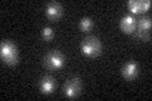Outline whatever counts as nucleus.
<instances>
[{
	"mask_svg": "<svg viewBox=\"0 0 152 101\" xmlns=\"http://www.w3.org/2000/svg\"><path fill=\"white\" fill-rule=\"evenodd\" d=\"M81 51L84 54H86L89 57H95L100 53L102 43L96 37H88L81 43Z\"/></svg>",
	"mask_w": 152,
	"mask_h": 101,
	"instance_id": "nucleus-1",
	"label": "nucleus"
},
{
	"mask_svg": "<svg viewBox=\"0 0 152 101\" xmlns=\"http://www.w3.org/2000/svg\"><path fill=\"white\" fill-rule=\"evenodd\" d=\"M43 63L47 68L50 70H57L61 68L65 63V57L64 54L58 51H52L50 53H47L43 58Z\"/></svg>",
	"mask_w": 152,
	"mask_h": 101,
	"instance_id": "nucleus-2",
	"label": "nucleus"
},
{
	"mask_svg": "<svg viewBox=\"0 0 152 101\" xmlns=\"http://www.w3.org/2000/svg\"><path fill=\"white\" fill-rule=\"evenodd\" d=\"M1 57L3 60L9 65H15L18 62V51L12 42H3L1 43Z\"/></svg>",
	"mask_w": 152,
	"mask_h": 101,
	"instance_id": "nucleus-3",
	"label": "nucleus"
},
{
	"mask_svg": "<svg viewBox=\"0 0 152 101\" xmlns=\"http://www.w3.org/2000/svg\"><path fill=\"white\" fill-rule=\"evenodd\" d=\"M64 91L67 97H75V96H77L80 94V91H81V82H80V80L77 77L69 80L65 84Z\"/></svg>",
	"mask_w": 152,
	"mask_h": 101,
	"instance_id": "nucleus-4",
	"label": "nucleus"
},
{
	"mask_svg": "<svg viewBox=\"0 0 152 101\" xmlns=\"http://www.w3.org/2000/svg\"><path fill=\"white\" fill-rule=\"evenodd\" d=\"M138 65L134 63V62H128L123 66L122 68V75L123 77L126 80H133L137 77V75H138Z\"/></svg>",
	"mask_w": 152,
	"mask_h": 101,
	"instance_id": "nucleus-5",
	"label": "nucleus"
},
{
	"mask_svg": "<svg viewBox=\"0 0 152 101\" xmlns=\"http://www.w3.org/2000/svg\"><path fill=\"white\" fill-rule=\"evenodd\" d=\"M136 25L137 20L131 14H127L121 19V29L126 33H132L133 31H136Z\"/></svg>",
	"mask_w": 152,
	"mask_h": 101,
	"instance_id": "nucleus-6",
	"label": "nucleus"
},
{
	"mask_svg": "<svg viewBox=\"0 0 152 101\" xmlns=\"http://www.w3.org/2000/svg\"><path fill=\"white\" fill-rule=\"evenodd\" d=\"M46 14L50 19H58L62 15V7L58 3H48L46 7Z\"/></svg>",
	"mask_w": 152,
	"mask_h": 101,
	"instance_id": "nucleus-7",
	"label": "nucleus"
},
{
	"mask_svg": "<svg viewBox=\"0 0 152 101\" xmlns=\"http://www.w3.org/2000/svg\"><path fill=\"white\" fill-rule=\"evenodd\" d=\"M55 86L56 82L51 76H46V77H43L39 81V89L43 94H51L55 90Z\"/></svg>",
	"mask_w": 152,
	"mask_h": 101,
	"instance_id": "nucleus-8",
	"label": "nucleus"
},
{
	"mask_svg": "<svg viewBox=\"0 0 152 101\" xmlns=\"http://www.w3.org/2000/svg\"><path fill=\"white\" fill-rule=\"evenodd\" d=\"M151 18L150 17H142L138 23H137V29L138 31H145V32H150L151 29Z\"/></svg>",
	"mask_w": 152,
	"mask_h": 101,
	"instance_id": "nucleus-9",
	"label": "nucleus"
},
{
	"mask_svg": "<svg viewBox=\"0 0 152 101\" xmlns=\"http://www.w3.org/2000/svg\"><path fill=\"white\" fill-rule=\"evenodd\" d=\"M93 25H94V23H93V20L90 18H83L81 20H80V24H79V27H80V29H81L83 32H89L90 29L93 28Z\"/></svg>",
	"mask_w": 152,
	"mask_h": 101,
	"instance_id": "nucleus-10",
	"label": "nucleus"
},
{
	"mask_svg": "<svg viewBox=\"0 0 152 101\" xmlns=\"http://www.w3.org/2000/svg\"><path fill=\"white\" fill-rule=\"evenodd\" d=\"M138 7H140V12H147L151 7V1L150 0H140Z\"/></svg>",
	"mask_w": 152,
	"mask_h": 101,
	"instance_id": "nucleus-11",
	"label": "nucleus"
},
{
	"mask_svg": "<svg viewBox=\"0 0 152 101\" xmlns=\"http://www.w3.org/2000/svg\"><path fill=\"white\" fill-rule=\"evenodd\" d=\"M42 37H43L46 41L51 39V38L53 37V31H52L50 27H45L43 29H42Z\"/></svg>",
	"mask_w": 152,
	"mask_h": 101,
	"instance_id": "nucleus-12",
	"label": "nucleus"
},
{
	"mask_svg": "<svg viewBox=\"0 0 152 101\" xmlns=\"http://www.w3.org/2000/svg\"><path fill=\"white\" fill-rule=\"evenodd\" d=\"M128 8L132 13H140V7H138V1H134V0H129L128 1Z\"/></svg>",
	"mask_w": 152,
	"mask_h": 101,
	"instance_id": "nucleus-13",
	"label": "nucleus"
},
{
	"mask_svg": "<svg viewBox=\"0 0 152 101\" xmlns=\"http://www.w3.org/2000/svg\"><path fill=\"white\" fill-rule=\"evenodd\" d=\"M136 36L138 38H141V39H143V41H150V32L136 29Z\"/></svg>",
	"mask_w": 152,
	"mask_h": 101,
	"instance_id": "nucleus-14",
	"label": "nucleus"
}]
</instances>
